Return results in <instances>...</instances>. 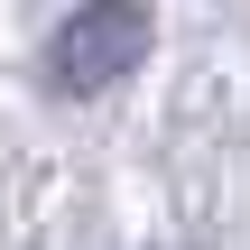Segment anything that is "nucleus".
Instances as JSON below:
<instances>
[{
    "instance_id": "1",
    "label": "nucleus",
    "mask_w": 250,
    "mask_h": 250,
    "mask_svg": "<svg viewBox=\"0 0 250 250\" xmlns=\"http://www.w3.org/2000/svg\"><path fill=\"white\" fill-rule=\"evenodd\" d=\"M139 65H148V9H139V0H83V9L46 37V83L74 93V102L130 83Z\"/></svg>"
}]
</instances>
